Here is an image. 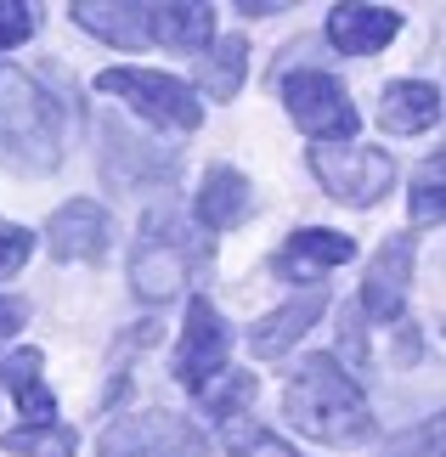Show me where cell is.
Returning a JSON list of instances; mask_svg holds the SVG:
<instances>
[{
    "label": "cell",
    "mask_w": 446,
    "mask_h": 457,
    "mask_svg": "<svg viewBox=\"0 0 446 457\" xmlns=\"http://www.w3.org/2000/svg\"><path fill=\"white\" fill-rule=\"evenodd\" d=\"M328 311V294L323 288H299L294 300H282L277 311H265L255 328H248V350H255L260 361H277V356H289L299 333H311V322Z\"/></svg>",
    "instance_id": "7c38bea8"
},
{
    "label": "cell",
    "mask_w": 446,
    "mask_h": 457,
    "mask_svg": "<svg viewBox=\"0 0 446 457\" xmlns=\"http://www.w3.org/2000/svg\"><path fill=\"white\" fill-rule=\"evenodd\" d=\"M255 395H260V378H255V373H215V378L198 390L204 412L221 418V424H231L243 407H255Z\"/></svg>",
    "instance_id": "44dd1931"
},
{
    "label": "cell",
    "mask_w": 446,
    "mask_h": 457,
    "mask_svg": "<svg viewBox=\"0 0 446 457\" xmlns=\"http://www.w3.org/2000/svg\"><path fill=\"white\" fill-rule=\"evenodd\" d=\"M282 412L299 435L323 446H356L373 435V407L367 395L356 390V378L339 367V356H306L289 378V395H282Z\"/></svg>",
    "instance_id": "6da1fadb"
},
{
    "label": "cell",
    "mask_w": 446,
    "mask_h": 457,
    "mask_svg": "<svg viewBox=\"0 0 446 457\" xmlns=\"http://www.w3.org/2000/svg\"><path fill=\"white\" fill-rule=\"evenodd\" d=\"M441 220V158L430 170H418L413 181V226H435Z\"/></svg>",
    "instance_id": "d4e9b609"
},
{
    "label": "cell",
    "mask_w": 446,
    "mask_h": 457,
    "mask_svg": "<svg viewBox=\"0 0 446 457\" xmlns=\"http://www.w3.org/2000/svg\"><path fill=\"white\" fill-rule=\"evenodd\" d=\"M401 34V12L396 6H333L328 12V40L345 57H373Z\"/></svg>",
    "instance_id": "5bb4252c"
},
{
    "label": "cell",
    "mask_w": 446,
    "mask_h": 457,
    "mask_svg": "<svg viewBox=\"0 0 446 457\" xmlns=\"http://www.w3.org/2000/svg\"><path fill=\"white\" fill-rule=\"evenodd\" d=\"M226 356H231V328H226V316L209 305V300H192V305H187L181 345H175V356H170V373L181 378L192 395H198L204 384L226 367Z\"/></svg>",
    "instance_id": "ba28073f"
},
{
    "label": "cell",
    "mask_w": 446,
    "mask_h": 457,
    "mask_svg": "<svg viewBox=\"0 0 446 457\" xmlns=\"http://www.w3.org/2000/svg\"><path fill=\"white\" fill-rule=\"evenodd\" d=\"M413 260H418V237L413 232H396L384 237V249L373 254L367 266V283H362V316H379V322H396L401 305H407V283H413Z\"/></svg>",
    "instance_id": "9c48e42d"
},
{
    "label": "cell",
    "mask_w": 446,
    "mask_h": 457,
    "mask_svg": "<svg viewBox=\"0 0 446 457\" xmlns=\"http://www.w3.org/2000/svg\"><path fill=\"white\" fill-rule=\"evenodd\" d=\"M198 74H204V91L215 96V102H231V96H238V85H243V74H248V40H243V34L215 40V51L198 62Z\"/></svg>",
    "instance_id": "d6986e66"
},
{
    "label": "cell",
    "mask_w": 446,
    "mask_h": 457,
    "mask_svg": "<svg viewBox=\"0 0 446 457\" xmlns=\"http://www.w3.org/2000/svg\"><path fill=\"white\" fill-rule=\"evenodd\" d=\"M0 164L17 175H51L63 164L57 96L12 62H0Z\"/></svg>",
    "instance_id": "7a4b0ae2"
},
{
    "label": "cell",
    "mask_w": 446,
    "mask_h": 457,
    "mask_svg": "<svg viewBox=\"0 0 446 457\" xmlns=\"http://www.w3.org/2000/svg\"><path fill=\"white\" fill-rule=\"evenodd\" d=\"M204 243L192 237V226L175 215L170 204L147 209V220H141L136 232V249H130V288L141 305H170L175 294L187 288L192 266H198Z\"/></svg>",
    "instance_id": "3957f363"
},
{
    "label": "cell",
    "mask_w": 446,
    "mask_h": 457,
    "mask_svg": "<svg viewBox=\"0 0 446 457\" xmlns=\"http://www.w3.org/2000/svg\"><path fill=\"white\" fill-rule=\"evenodd\" d=\"M114 237V220L97 198H68L57 215L46 220V243L57 260H102Z\"/></svg>",
    "instance_id": "30bf717a"
},
{
    "label": "cell",
    "mask_w": 446,
    "mask_h": 457,
    "mask_svg": "<svg viewBox=\"0 0 446 457\" xmlns=\"http://www.w3.org/2000/svg\"><path fill=\"white\" fill-rule=\"evenodd\" d=\"M339 328H345V350H350V361L356 367H367V339H362V311L345 305L339 311Z\"/></svg>",
    "instance_id": "4316f807"
},
{
    "label": "cell",
    "mask_w": 446,
    "mask_h": 457,
    "mask_svg": "<svg viewBox=\"0 0 446 457\" xmlns=\"http://www.w3.org/2000/svg\"><path fill=\"white\" fill-rule=\"evenodd\" d=\"M102 457H198L204 435L175 412H141V418H114L97 441Z\"/></svg>",
    "instance_id": "52a82bcc"
},
{
    "label": "cell",
    "mask_w": 446,
    "mask_h": 457,
    "mask_svg": "<svg viewBox=\"0 0 446 457\" xmlns=\"http://www.w3.org/2000/svg\"><path fill=\"white\" fill-rule=\"evenodd\" d=\"M97 91L119 96L147 125H164V130H198L204 125V108L192 96V85H181L175 74H158V68H108V74H97Z\"/></svg>",
    "instance_id": "277c9868"
},
{
    "label": "cell",
    "mask_w": 446,
    "mask_h": 457,
    "mask_svg": "<svg viewBox=\"0 0 446 457\" xmlns=\"http://www.w3.org/2000/svg\"><path fill=\"white\" fill-rule=\"evenodd\" d=\"M221 446H226L231 457H299L289 441H277L272 429L248 424V418H231V424L221 429Z\"/></svg>",
    "instance_id": "7402d4cb"
},
{
    "label": "cell",
    "mask_w": 446,
    "mask_h": 457,
    "mask_svg": "<svg viewBox=\"0 0 446 457\" xmlns=\"http://www.w3.org/2000/svg\"><path fill=\"white\" fill-rule=\"evenodd\" d=\"M34 29H40V12H34L29 0H0V51L23 46Z\"/></svg>",
    "instance_id": "cb8c5ba5"
},
{
    "label": "cell",
    "mask_w": 446,
    "mask_h": 457,
    "mask_svg": "<svg viewBox=\"0 0 446 457\" xmlns=\"http://www.w3.org/2000/svg\"><path fill=\"white\" fill-rule=\"evenodd\" d=\"M198 226H209V232H231V226H243L248 215H255V187H248V175L238 170H209L204 187H198Z\"/></svg>",
    "instance_id": "2e32d148"
},
{
    "label": "cell",
    "mask_w": 446,
    "mask_h": 457,
    "mask_svg": "<svg viewBox=\"0 0 446 457\" xmlns=\"http://www.w3.org/2000/svg\"><path fill=\"white\" fill-rule=\"evenodd\" d=\"M0 446L12 457H74L80 452V435L68 424H23V429H6Z\"/></svg>",
    "instance_id": "ffe728a7"
},
{
    "label": "cell",
    "mask_w": 446,
    "mask_h": 457,
    "mask_svg": "<svg viewBox=\"0 0 446 457\" xmlns=\"http://www.w3.org/2000/svg\"><path fill=\"white\" fill-rule=\"evenodd\" d=\"M68 17H74L85 34H97V40H108L119 51L153 46V12L147 6H130V0H74Z\"/></svg>",
    "instance_id": "4fadbf2b"
},
{
    "label": "cell",
    "mask_w": 446,
    "mask_h": 457,
    "mask_svg": "<svg viewBox=\"0 0 446 457\" xmlns=\"http://www.w3.org/2000/svg\"><path fill=\"white\" fill-rule=\"evenodd\" d=\"M153 12V46H175V51H204L215 40V6H147Z\"/></svg>",
    "instance_id": "ac0fdd59"
},
{
    "label": "cell",
    "mask_w": 446,
    "mask_h": 457,
    "mask_svg": "<svg viewBox=\"0 0 446 457\" xmlns=\"http://www.w3.org/2000/svg\"><path fill=\"white\" fill-rule=\"evenodd\" d=\"M29 254H34V232L17 220H0V283H12L29 266Z\"/></svg>",
    "instance_id": "603a6c76"
},
{
    "label": "cell",
    "mask_w": 446,
    "mask_h": 457,
    "mask_svg": "<svg viewBox=\"0 0 446 457\" xmlns=\"http://www.w3.org/2000/svg\"><path fill=\"white\" fill-rule=\"evenodd\" d=\"M0 378H6V390L17 401V412H23V424H57V395L46 390L40 378V350H17V356H6V367H0Z\"/></svg>",
    "instance_id": "e0dca14e"
},
{
    "label": "cell",
    "mask_w": 446,
    "mask_h": 457,
    "mask_svg": "<svg viewBox=\"0 0 446 457\" xmlns=\"http://www.w3.org/2000/svg\"><path fill=\"white\" fill-rule=\"evenodd\" d=\"M311 175L323 181L339 204L350 209H373L390 192V181H396V158H390L384 147H316L311 153Z\"/></svg>",
    "instance_id": "8992f818"
},
{
    "label": "cell",
    "mask_w": 446,
    "mask_h": 457,
    "mask_svg": "<svg viewBox=\"0 0 446 457\" xmlns=\"http://www.w3.org/2000/svg\"><path fill=\"white\" fill-rule=\"evenodd\" d=\"M23 328V305L17 300H0V333H17Z\"/></svg>",
    "instance_id": "83f0119b"
},
{
    "label": "cell",
    "mask_w": 446,
    "mask_h": 457,
    "mask_svg": "<svg viewBox=\"0 0 446 457\" xmlns=\"http://www.w3.org/2000/svg\"><path fill=\"white\" fill-rule=\"evenodd\" d=\"M282 108L316 147H339L362 130V113L350 108V91L323 68H299V74L282 79Z\"/></svg>",
    "instance_id": "5b68a950"
},
{
    "label": "cell",
    "mask_w": 446,
    "mask_h": 457,
    "mask_svg": "<svg viewBox=\"0 0 446 457\" xmlns=\"http://www.w3.org/2000/svg\"><path fill=\"white\" fill-rule=\"evenodd\" d=\"M384 457H441V418H430V424L396 435V441L384 446Z\"/></svg>",
    "instance_id": "484cf974"
},
{
    "label": "cell",
    "mask_w": 446,
    "mask_h": 457,
    "mask_svg": "<svg viewBox=\"0 0 446 457\" xmlns=\"http://www.w3.org/2000/svg\"><path fill=\"white\" fill-rule=\"evenodd\" d=\"M350 260H356V237L323 232V226H306V232H294L272 254V271L277 277H294V283H311V277H328L333 266H350Z\"/></svg>",
    "instance_id": "8fae6325"
},
{
    "label": "cell",
    "mask_w": 446,
    "mask_h": 457,
    "mask_svg": "<svg viewBox=\"0 0 446 457\" xmlns=\"http://www.w3.org/2000/svg\"><path fill=\"white\" fill-rule=\"evenodd\" d=\"M379 125L390 136H424L441 125V91L430 79H396L379 96Z\"/></svg>",
    "instance_id": "9a60e30c"
}]
</instances>
